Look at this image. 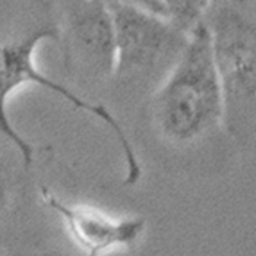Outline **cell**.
<instances>
[{"label":"cell","mask_w":256,"mask_h":256,"mask_svg":"<svg viewBox=\"0 0 256 256\" xmlns=\"http://www.w3.org/2000/svg\"><path fill=\"white\" fill-rule=\"evenodd\" d=\"M158 131L172 144L201 140L222 126L224 100L206 24H199L152 97Z\"/></svg>","instance_id":"1"},{"label":"cell","mask_w":256,"mask_h":256,"mask_svg":"<svg viewBox=\"0 0 256 256\" xmlns=\"http://www.w3.org/2000/svg\"><path fill=\"white\" fill-rule=\"evenodd\" d=\"M47 40H52V42L60 40V27L56 24L32 27V29L26 30L24 34L11 36V38L0 42V134L6 140H9V144L18 150L24 165L29 168L34 162V147L27 138L22 136V132L11 122L8 108L9 98L13 97V94L18 88H24L27 84H34L40 88H45V90H50L52 94H58L61 98H64L77 111H84L88 115H94L113 132V136L118 142L120 150L124 154V184H128V186L136 184L142 178V163L116 116L104 104H95L86 100L74 90H70L66 84L54 81L38 68L36 52H38L40 45Z\"/></svg>","instance_id":"2"},{"label":"cell","mask_w":256,"mask_h":256,"mask_svg":"<svg viewBox=\"0 0 256 256\" xmlns=\"http://www.w3.org/2000/svg\"><path fill=\"white\" fill-rule=\"evenodd\" d=\"M249 4L210 2L204 14L222 88V124L233 138H248L254 126L256 24Z\"/></svg>","instance_id":"3"},{"label":"cell","mask_w":256,"mask_h":256,"mask_svg":"<svg viewBox=\"0 0 256 256\" xmlns=\"http://www.w3.org/2000/svg\"><path fill=\"white\" fill-rule=\"evenodd\" d=\"M115 32L118 81H156L170 72L190 36L142 9L134 0H108Z\"/></svg>","instance_id":"4"},{"label":"cell","mask_w":256,"mask_h":256,"mask_svg":"<svg viewBox=\"0 0 256 256\" xmlns=\"http://www.w3.org/2000/svg\"><path fill=\"white\" fill-rule=\"evenodd\" d=\"M63 61L86 79H110L115 74V32L106 2L79 0L63 4Z\"/></svg>","instance_id":"5"},{"label":"cell","mask_w":256,"mask_h":256,"mask_svg":"<svg viewBox=\"0 0 256 256\" xmlns=\"http://www.w3.org/2000/svg\"><path fill=\"white\" fill-rule=\"evenodd\" d=\"M40 197L45 208L60 217L82 256H104L115 249L134 248L147 228L142 217H113L92 206L70 204L47 186L40 188Z\"/></svg>","instance_id":"6"},{"label":"cell","mask_w":256,"mask_h":256,"mask_svg":"<svg viewBox=\"0 0 256 256\" xmlns=\"http://www.w3.org/2000/svg\"><path fill=\"white\" fill-rule=\"evenodd\" d=\"M142 9L166 22L184 34H192L199 24L204 22L208 0H134Z\"/></svg>","instance_id":"7"},{"label":"cell","mask_w":256,"mask_h":256,"mask_svg":"<svg viewBox=\"0 0 256 256\" xmlns=\"http://www.w3.org/2000/svg\"><path fill=\"white\" fill-rule=\"evenodd\" d=\"M9 201V180L6 174V168L0 163V212L6 208Z\"/></svg>","instance_id":"8"},{"label":"cell","mask_w":256,"mask_h":256,"mask_svg":"<svg viewBox=\"0 0 256 256\" xmlns=\"http://www.w3.org/2000/svg\"><path fill=\"white\" fill-rule=\"evenodd\" d=\"M0 256H6V254H4V252H0Z\"/></svg>","instance_id":"9"}]
</instances>
